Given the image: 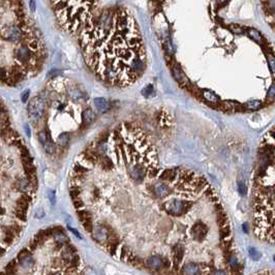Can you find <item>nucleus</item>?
Returning a JSON list of instances; mask_svg holds the SVG:
<instances>
[{
    "mask_svg": "<svg viewBox=\"0 0 275 275\" xmlns=\"http://www.w3.org/2000/svg\"><path fill=\"white\" fill-rule=\"evenodd\" d=\"M85 62L103 82L126 86L146 69V51L138 23L122 6L92 15L80 31Z\"/></svg>",
    "mask_w": 275,
    "mask_h": 275,
    "instance_id": "1",
    "label": "nucleus"
},
{
    "mask_svg": "<svg viewBox=\"0 0 275 275\" xmlns=\"http://www.w3.org/2000/svg\"><path fill=\"white\" fill-rule=\"evenodd\" d=\"M98 2L99 0H51L58 23L69 33L81 31Z\"/></svg>",
    "mask_w": 275,
    "mask_h": 275,
    "instance_id": "2",
    "label": "nucleus"
},
{
    "mask_svg": "<svg viewBox=\"0 0 275 275\" xmlns=\"http://www.w3.org/2000/svg\"><path fill=\"white\" fill-rule=\"evenodd\" d=\"M46 110V102L45 99L40 96H35L30 100L28 105V116L32 122H37L42 119Z\"/></svg>",
    "mask_w": 275,
    "mask_h": 275,
    "instance_id": "3",
    "label": "nucleus"
},
{
    "mask_svg": "<svg viewBox=\"0 0 275 275\" xmlns=\"http://www.w3.org/2000/svg\"><path fill=\"white\" fill-rule=\"evenodd\" d=\"M165 209L166 210L170 215L173 216H180L185 212V210L187 209V207L189 206L186 202H184L182 200H177V199H174V200L168 201L165 203Z\"/></svg>",
    "mask_w": 275,
    "mask_h": 275,
    "instance_id": "4",
    "label": "nucleus"
},
{
    "mask_svg": "<svg viewBox=\"0 0 275 275\" xmlns=\"http://www.w3.org/2000/svg\"><path fill=\"white\" fill-rule=\"evenodd\" d=\"M127 171L128 175L136 181L143 180L147 173V169H145V166H143L141 163H130L127 166Z\"/></svg>",
    "mask_w": 275,
    "mask_h": 275,
    "instance_id": "5",
    "label": "nucleus"
},
{
    "mask_svg": "<svg viewBox=\"0 0 275 275\" xmlns=\"http://www.w3.org/2000/svg\"><path fill=\"white\" fill-rule=\"evenodd\" d=\"M92 234H93V238L94 240L98 242V243L102 244L106 243L108 241L110 237V232L106 226H99V224H96V226H93L92 228Z\"/></svg>",
    "mask_w": 275,
    "mask_h": 275,
    "instance_id": "6",
    "label": "nucleus"
},
{
    "mask_svg": "<svg viewBox=\"0 0 275 275\" xmlns=\"http://www.w3.org/2000/svg\"><path fill=\"white\" fill-rule=\"evenodd\" d=\"M153 193L156 196L163 199L166 198V196H169L170 193V188H169L168 184L165 183L163 181H158L153 185Z\"/></svg>",
    "mask_w": 275,
    "mask_h": 275,
    "instance_id": "7",
    "label": "nucleus"
},
{
    "mask_svg": "<svg viewBox=\"0 0 275 275\" xmlns=\"http://www.w3.org/2000/svg\"><path fill=\"white\" fill-rule=\"evenodd\" d=\"M207 233H208V229L203 223H196L193 229V235L195 237L196 240L199 241H201L202 239L205 238Z\"/></svg>",
    "mask_w": 275,
    "mask_h": 275,
    "instance_id": "8",
    "label": "nucleus"
},
{
    "mask_svg": "<svg viewBox=\"0 0 275 275\" xmlns=\"http://www.w3.org/2000/svg\"><path fill=\"white\" fill-rule=\"evenodd\" d=\"M147 265L149 268L153 270H159L166 266V263H165V260H163L160 257L153 256L147 260Z\"/></svg>",
    "mask_w": 275,
    "mask_h": 275,
    "instance_id": "9",
    "label": "nucleus"
},
{
    "mask_svg": "<svg viewBox=\"0 0 275 275\" xmlns=\"http://www.w3.org/2000/svg\"><path fill=\"white\" fill-rule=\"evenodd\" d=\"M172 72H173V75L174 78L176 79L178 83H180L181 85H187L188 84V80L187 78L185 77V75L183 74V72L181 70L177 65H175V66H173L172 69Z\"/></svg>",
    "mask_w": 275,
    "mask_h": 275,
    "instance_id": "10",
    "label": "nucleus"
},
{
    "mask_svg": "<svg viewBox=\"0 0 275 275\" xmlns=\"http://www.w3.org/2000/svg\"><path fill=\"white\" fill-rule=\"evenodd\" d=\"M94 108L95 110L97 111V112L99 113H102V112H106L108 109H109V105H108L107 100L105 99V98H95L94 99Z\"/></svg>",
    "mask_w": 275,
    "mask_h": 275,
    "instance_id": "11",
    "label": "nucleus"
},
{
    "mask_svg": "<svg viewBox=\"0 0 275 275\" xmlns=\"http://www.w3.org/2000/svg\"><path fill=\"white\" fill-rule=\"evenodd\" d=\"M183 274H187V275H195L200 273V268H199L198 265L193 264V263H188L183 267L182 270Z\"/></svg>",
    "mask_w": 275,
    "mask_h": 275,
    "instance_id": "12",
    "label": "nucleus"
},
{
    "mask_svg": "<svg viewBox=\"0 0 275 275\" xmlns=\"http://www.w3.org/2000/svg\"><path fill=\"white\" fill-rule=\"evenodd\" d=\"M82 118H83V121H84V123L86 125L90 124L91 122H93L95 119V113L93 112L91 109H86L83 112L82 114Z\"/></svg>",
    "mask_w": 275,
    "mask_h": 275,
    "instance_id": "13",
    "label": "nucleus"
},
{
    "mask_svg": "<svg viewBox=\"0 0 275 275\" xmlns=\"http://www.w3.org/2000/svg\"><path fill=\"white\" fill-rule=\"evenodd\" d=\"M203 97L205 98L207 102H210L213 103H217L219 102V97L217 95L214 94V93L211 91H208V90H206V91L203 92Z\"/></svg>",
    "mask_w": 275,
    "mask_h": 275,
    "instance_id": "14",
    "label": "nucleus"
},
{
    "mask_svg": "<svg viewBox=\"0 0 275 275\" xmlns=\"http://www.w3.org/2000/svg\"><path fill=\"white\" fill-rule=\"evenodd\" d=\"M183 254H184V251H183V247L180 246V245H177L175 247V249H174V259H175V262L176 263H179V262H181V260L183 258Z\"/></svg>",
    "mask_w": 275,
    "mask_h": 275,
    "instance_id": "15",
    "label": "nucleus"
},
{
    "mask_svg": "<svg viewBox=\"0 0 275 275\" xmlns=\"http://www.w3.org/2000/svg\"><path fill=\"white\" fill-rule=\"evenodd\" d=\"M42 146H44V148H45V150H46L47 153L52 154V153L55 152V145H54V143L51 141V138L47 139V140L42 143Z\"/></svg>",
    "mask_w": 275,
    "mask_h": 275,
    "instance_id": "16",
    "label": "nucleus"
},
{
    "mask_svg": "<svg viewBox=\"0 0 275 275\" xmlns=\"http://www.w3.org/2000/svg\"><path fill=\"white\" fill-rule=\"evenodd\" d=\"M20 261V264L22 265L23 267H25V268H31L32 266H33V264H34V261H33V259L31 258V256H27V257H25V258H23V259H21V260H19Z\"/></svg>",
    "mask_w": 275,
    "mask_h": 275,
    "instance_id": "17",
    "label": "nucleus"
},
{
    "mask_svg": "<svg viewBox=\"0 0 275 275\" xmlns=\"http://www.w3.org/2000/svg\"><path fill=\"white\" fill-rule=\"evenodd\" d=\"M262 107V102L260 100H251L245 105V108L249 111H257Z\"/></svg>",
    "mask_w": 275,
    "mask_h": 275,
    "instance_id": "18",
    "label": "nucleus"
},
{
    "mask_svg": "<svg viewBox=\"0 0 275 275\" xmlns=\"http://www.w3.org/2000/svg\"><path fill=\"white\" fill-rule=\"evenodd\" d=\"M69 135L66 132L61 133L59 136V138H58V144L60 146H62V147H65L69 144Z\"/></svg>",
    "mask_w": 275,
    "mask_h": 275,
    "instance_id": "19",
    "label": "nucleus"
},
{
    "mask_svg": "<svg viewBox=\"0 0 275 275\" xmlns=\"http://www.w3.org/2000/svg\"><path fill=\"white\" fill-rule=\"evenodd\" d=\"M78 215H79V217L82 223L85 220H87V219H91V214L86 210H80L79 212H78Z\"/></svg>",
    "mask_w": 275,
    "mask_h": 275,
    "instance_id": "20",
    "label": "nucleus"
},
{
    "mask_svg": "<svg viewBox=\"0 0 275 275\" xmlns=\"http://www.w3.org/2000/svg\"><path fill=\"white\" fill-rule=\"evenodd\" d=\"M248 35H249V36H250L253 40H256L257 42H261V35H260V33H259L258 31H257V30H254V29L248 30Z\"/></svg>",
    "mask_w": 275,
    "mask_h": 275,
    "instance_id": "21",
    "label": "nucleus"
},
{
    "mask_svg": "<svg viewBox=\"0 0 275 275\" xmlns=\"http://www.w3.org/2000/svg\"><path fill=\"white\" fill-rule=\"evenodd\" d=\"M6 273L7 274H15L16 273V261H12L11 263L6 266Z\"/></svg>",
    "mask_w": 275,
    "mask_h": 275,
    "instance_id": "22",
    "label": "nucleus"
},
{
    "mask_svg": "<svg viewBox=\"0 0 275 275\" xmlns=\"http://www.w3.org/2000/svg\"><path fill=\"white\" fill-rule=\"evenodd\" d=\"M8 72L7 69H5L4 67H0V80L1 81H5L8 78Z\"/></svg>",
    "mask_w": 275,
    "mask_h": 275,
    "instance_id": "23",
    "label": "nucleus"
},
{
    "mask_svg": "<svg viewBox=\"0 0 275 275\" xmlns=\"http://www.w3.org/2000/svg\"><path fill=\"white\" fill-rule=\"evenodd\" d=\"M16 214L20 219H22V220H26V211L25 210H21V209L17 208Z\"/></svg>",
    "mask_w": 275,
    "mask_h": 275,
    "instance_id": "24",
    "label": "nucleus"
},
{
    "mask_svg": "<svg viewBox=\"0 0 275 275\" xmlns=\"http://www.w3.org/2000/svg\"><path fill=\"white\" fill-rule=\"evenodd\" d=\"M249 254H250V257L253 260H258L260 257H261L260 252L257 250V249H254V248H250V249H249Z\"/></svg>",
    "mask_w": 275,
    "mask_h": 275,
    "instance_id": "25",
    "label": "nucleus"
},
{
    "mask_svg": "<svg viewBox=\"0 0 275 275\" xmlns=\"http://www.w3.org/2000/svg\"><path fill=\"white\" fill-rule=\"evenodd\" d=\"M152 92H153V87H152V85H148V86L143 90V94H145L146 96H148V95L152 94Z\"/></svg>",
    "mask_w": 275,
    "mask_h": 275,
    "instance_id": "26",
    "label": "nucleus"
},
{
    "mask_svg": "<svg viewBox=\"0 0 275 275\" xmlns=\"http://www.w3.org/2000/svg\"><path fill=\"white\" fill-rule=\"evenodd\" d=\"M238 187H239V191H240L241 195H245V193H246L245 184H244L243 182H239L238 183Z\"/></svg>",
    "mask_w": 275,
    "mask_h": 275,
    "instance_id": "27",
    "label": "nucleus"
},
{
    "mask_svg": "<svg viewBox=\"0 0 275 275\" xmlns=\"http://www.w3.org/2000/svg\"><path fill=\"white\" fill-rule=\"evenodd\" d=\"M29 93H30L29 90H25V91H23V93H22L21 99H22V102H27V99H28V97H29Z\"/></svg>",
    "mask_w": 275,
    "mask_h": 275,
    "instance_id": "28",
    "label": "nucleus"
},
{
    "mask_svg": "<svg viewBox=\"0 0 275 275\" xmlns=\"http://www.w3.org/2000/svg\"><path fill=\"white\" fill-rule=\"evenodd\" d=\"M229 262H230V264L232 265V267H234V268H237V267H238V262H237V259L235 257H231L229 260Z\"/></svg>",
    "mask_w": 275,
    "mask_h": 275,
    "instance_id": "29",
    "label": "nucleus"
},
{
    "mask_svg": "<svg viewBox=\"0 0 275 275\" xmlns=\"http://www.w3.org/2000/svg\"><path fill=\"white\" fill-rule=\"evenodd\" d=\"M30 254V252L29 251H27V250H22L21 252L19 253V256H18V260H21V259H23V258H25V257H27V256H29Z\"/></svg>",
    "mask_w": 275,
    "mask_h": 275,
    "instance_id": "30",
    "label": "nucleus"
},
{
    "mask_svg": "<svg viewBox=\"0 0 275 275\" xmlns=\"http://www.w3.org/2000/svg\"><path fill=\"white\" fill-rule=\"evenodd\" d=\"M49 199H50V201H51L52 204H55V202H56V198H55L54 191H50L49 193Z\"/></svg>",
    "mask_w": 275,
    "mask_h": 275,
    "instance_id": "31",
    "label": "nucleus"
},
{
    "mask_svg": "<svg viewBox=\"0 0 275 275\" xmlns=\"http://www.w3.org/2000/svg\"><path fill=\"white\" fill-rule=\"evenodd\" d=\"M268 96H270L271 98L274 97V86H271L270 90L268 91Z\"/></svg>",
    "mask_w": 275,
    "mask_h": 275,
    "instance_id": "32",
    "label": "nucleus"
},
{
    "mask_svg": "<svg viewBox=\"0 0 275 275\" xmlns=\"http://www.w3.org/2000/svg\"><path fill=\"white\" fill-rule=\"evenodd\" d=\"M25 129H26V132H27V136H30V130H29L28 126H26V127H25Z\"/></svg>",
    "mask_w": 275,
    "mask_h": 275,
    "instance_id": "33",
    "label": "nucleus"
},
{
    "mask_svg": "<svg viewBox=\"0 0 275 275\" xmlns=\"http://www.w3.org/2000/svg\"><path fill=\"white\" fill-rule=\"evenodd\" d=\"M219 3H224V2H226V0H218Z\"/></svg>",
    "mask_w": 275,
    "mask_h": 275,
    "instance_id": "34",
    "label": "nucleus"
},
{
    "mask_svg": "<svg viewBox=\"0 0 275 275\" xmlns=\"http://www.w3.org/2000/svg\"><path fill=\"white\" fill-rule=\"evenodd\" d=\"M3 251H4L3 249H2V248H0V254H2V253H3Z\"/></svg>",
    "mask_w": 275,
    "mask_h": 275,
    "instance_id": "35",
    "label": "nucleus"
}]
</instances>
